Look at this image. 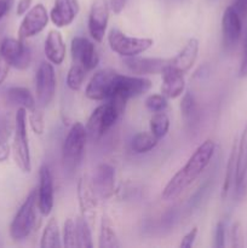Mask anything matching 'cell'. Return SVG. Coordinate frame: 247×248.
<instances>
[{
	"label": "cell",
	"mask_w": 247,
	"mask_h": 248,
	"mask_svg": "<svg viewBox=\"0 0 247 248\" xmlns=\"http://www.w3.org/2000/svg\"><path fill=\"white\" fill-rule=\"evenodd\" d=\"M247 178V124L245 126L240 140H237L236 174H235V188L236 195L241 196L246 189Z\"/></svg>",
	"instance_id": "21"
},
{
	"label": "cell",
	"mask_w": 247,
	"mask_h": 248,
	"mask_svg": "<svg viewBox=\"0 0 247 248\" xmlns=\"http://www.w3.org/2000/svg\"><path fill=\"white\" fill-rule=\"evenodd\" d=\"M31 1H33V0H18L16 7L17 16H23V15H26L27 11L31 9Z\"/></svg>",
	"instance_id": "43"
},
{
	"label": "cell",
	"mask_w": 247,
	"mask_h": 248,
	"mask_svg": "<svg viewBox=\"0 0 247 248\" xmlns=\"http://www.w3.org/2000/svg\"><path fill=\"white\" fill-rule=\"evenodd\" d=\"M77 198H79V206L81 211V217L91 225H94L96 219V210L98 206V195L96 194L92 181L89 176L84 174L80 177L77 182Z\"/></svg>",
	"instance_id": "11"
},
{
	"label": "cell",
	"mask_w": 247,
	"mask_h": 248,
	"mask_svg": "<svg viewBox=\"0 0 247 248\" xmlns=\"http://www.w3.org/2000/svg\"><path fill=\"white\" fill-rule=\"evenodd\" d=\"M38 211V191L35 189L29 193L10 224V236L14 241H23L31 236L36 227Z\"/></svg>",
	"instance_id": "3"
},
{
	"label": "cell",
	"mask_w": 247,
	"mask_h": 248,
	"mask_svg": "<svg viewBox=\"0 0 247 248\" xmlns=\"http://www.w3.org/2000/svg\"><path fill=\"white\" fill-rule=\"evenodd\" d=\"M89 135L81 123H75L68 131L62 145V161L70 171H74L81 165Z\"/></svg>",
	"instance_id": "5"
},
{
	"label": "cell",
	"mask_w": 247,
	"mask_h": 248,
	"mask_svg": "<svg viewBox=\"0 0 247 248\" xmlns=\"http://www.w3.org/2000/svg\"><path fill=\"white\" fill-rule=\"evenodd\" d=\"M196 236H198V227H194L186 232L185 235L182 239L181 244H179V247L183 248H190L194 246V242H195Z\"/></svg>",
	"instance_id": "39"
},
{
	"label": "cell",
	"mask_w": 247,
	"mask_h": 248,
	"mask_svg": "<svg viewBox=\"0 0 247 248\" xmlns=\"http://www.w3.org/2000/svg\"><path fill=\"white\" fill-rule=\"evenodd\" d=\"M235 9V11L239 14V16L242 19H245L247 17V0H235L234 4L232 5Z\"/></svg>",
	"instance_id": "41"
},
{
	"label": "cell",
	"mask_w": 247,
	"mask_h": 248,
	"mask_svg": "<svg viewBox=\"0 0 247 248\" xmlns=\"http://www.w3.org/2000/svg\"><path fill=\"white\" fill-rule=\"evenodd\" d=\"M62 246V236H61L58 222L55 217L51 218L46 223L40 239L41 248H60Z\"/></svg>",
	"instance_id": "26"
},
{
	"label": "cell",
	"mask_w": 247,
	"mask_h": 248,
	"mask_svg": "<svg viewBox=\"0 0 247 248\" xmlns=\"http://www.w3.org/2000/svg\"><path fill=\"white\" fill-rule=\"evenodd\" d=\"M236 156H237V140H235L234 143H232V150H230L229 157H228L227 167H225L224 182H223L222 194H220L222 200H225V199L228 198L230 188H232V182H235V174H236Z\"/></svg>",
	"instance_id": "27"
},
{
	"label": "cell",
	"mask_w": 247,
	"mask_h": 248,
	"mask_svg": "<svg viewBox=\"0 0 247 248\" xmlns=\"http://www.w3.org/2000/svg\"><path fill=\"white\" fill-rule=\"evenodd\" d=\"M0 55L16 69L24 70L31 63V51L21 39L5 38L0 43Z\"/></svg>",
	"instance_id": "8"
},
{
	"label": "cell",
	"mask_w": 247,
	"mask_h": 248,
	"mask_svg": "<svg viewBox=\"0 0 247 248\" xmlns=\"http://www.w3.org/2000/svg\"><path fill=\"white\" fill-rule=\"evenodd\" d=\"M110 5L107 0H94L89 14V33L96 43H102L108 28Z\"/></svg>",
	"instance_id": "13"
},
{
	"label": "cell",
	"mask_w": 247,
	"mask_h": 248,
	"mask_svg": "<svg viewBox=\"0 0 247 248\" xmlns=\"http://www.w3.org/2000/svg\"><path fill=\"white\" fill-rule=\"evenodd\" d=\"M44 51H45V56L48 62L56 65L62 64L65 58V53H67V47H65L64 40L60 31L52 29L48 31Z\"/></svg>",
	"instance_id": "22"
},
{
	"label": "cell",
	"mask_w": 247,
	"mask_h": 248,
	"mask_svg": "<svg viewBox=\"0 0 247 248\" xmlns=\"http://www.w3.org/2000/svg\"><path fill=\"white\" fill-rule=\"evenodd\" d=\"M29 125L31 128L33 130V132L35 135L41 136L45 132V119H44V113L41 111V109L34 108L33 110H31V114L28 116Z\"/></svg>",
	"instance_id": "35"
},
{
	"label": "cell",
	"mask_w": 247,
	"mask_h": 248,
	"mask_svg": "<svg viewBox=\"0 0 247 248\" xmlns=\"http://www.w3.org/2000/svg\"><path fill=\"white\" fill-rule=\"evenodd\" d=\"M126 103H127V99L114 96L107 99L106 103L97 107L87 120V135L92 140H99L103 137L123 116Z\"/></svg>",
	"instance_id": "2"
},
{
	"label": "cell",
	"mask_w": 247,
	"mask_h": 248,
	"mask_svg": "<svg viewBox=\"0 0 247 248\" xmlns=\"http://www.w3.org/2000/svg\"><path fill=\"white\" fill-rule=\"evenodd\" d=\"M123 62L133 75L143 77V75L161 74L162 70L170 64L171 58H152L133 56V57H125Z\"/></svg>",
	"instance_id": "16"
},
{
	"label": "cell",
	"mask_w": 247,
	"mask_h": 248,
	"mask_svg": "<svg viewBox=\"0 0 247 248\" xmlns=\"http://www.w3.org/2000/svg\"><path fill=\"white\" fill-rule=\"evenodd\" d=\"M159 140L152 132H139L131 140V149L135 154H145L154 149Z\"/></svg>",
	"instance_id": "28"
},
{
	"label": "cell",
	"mask_w": 247,
	"mask_h": 248,
	"mask_svg": "<svg viewBox=\"0 0 247 248\" xmlns=\"http://www.w3.org/2000/svg\"><path fill=\"white\" fill-rule=\"evenodd\" d=\"M149 127L150 132L157 138V140H161L165 136L167 135L170 130V119L164 111H157V113L153 114V116L150 118L149 121Z\"/></svg>",
	"instance_id": "29"
},
{
	"label": "cell",
	"mask_w": 247,
	"mask_h": 248,
	"mask_svg": "<svg viewBox=\"0 0 247 248\" xmlns=\"http://www.w3.org/2000/svg\"><path fill=\"white\" fill-rule=\"evenodd\" d=\"M12 128L7 123H0V162H5L10 156L9 138Z\"/></svg>",
	"instance_id": "34"
},
{
	"label": "cell",
	"mask_w": 247,
	"mask_h": 248,
	"mask_svg": "<svg viewBox=\"0 0 247 248\" xmlns=\"http://www.w3.org/2000/svg\"><path fill=\"white\" fill-rule=\"evenodd\" d=\"M118 74L113 69H101L94 73L85 90L87 98L92 101H107L110 98Z\"/></svg>",
	"instance_id": "9"
},
{
	"label": "cell",
	"mask_w": 247,
	"mask_h": 248,
	"mask_svg": "<svg viewBox=\"0 0 247 248\" xmlns=\"http://www.w3.org/2000/svg\"><path fill=\"white\" fill-rule=\"evenodd\" d=\"M126 2H127V0H111L110 9L113 10L114 14H120V12L125 9Z\"/></svg>",
	"instance_id": "45"
},
{
	"label": "cell",
	"mask_w": 247,
	"mask_h": 248,
	"mask_svg": "<svg viewBox=\"0 0 247 248\" xmlns=\"http://www.w3.org/2000/svg\"><path fill=\"white\" fill-rule=\"evenodd\" d=\"M91 181L99 199H109L115 193V170L111 165H98Z\"/></svg>",
	"instance_id": "17"
},
{
	"label": "cell",
	"mask_w": 247,
	"mask_h": 248,
	"mask_svg": "<svg viewBox=\"0 0 247 248\" xmlns=\"http://www.w3.org/2000/svg\"><path fill=\"white\" fill-rule=\"evenodd\" d=\"M181 113L185 120L190 121L198 114V104L194 94L190 91L185 92L181 102Z\"/></svg>",
	"instance_id": "33"
},
{
	"label": "cell",
	"mask_w": 247,
	"mask_h": 248,
	"mask_svg": "<svg viewBox=\"0 0 247 248\" xmlns=\"http://www.w3.org/2000/svg\"><path fill=\"white\" fill-rule=\"evenodd\" d=\"M239 75H240V78L247 77V36H246V40H245V44H244V52H242L241 63H240Z\"/></svg>",
	"instance_id": "42"
},
{
	"label": "cell",
	"mask_w": 247,
	"mask_h": 248,
	"mask_svg": "<svg viewBox=\"0 0 247 248\" xmlns=\"http://www.w3.org/2000/svg\"><path fill=\"white\" fill-rule=\"evenodd\" d=\"M10 68H11V64L0 55V86L4 84L5 79H6L7 75H9Z\"/></svg>",
	"instance_id": "40"
},
{
	"label": "cell",
	"mask_w": 247,
	"mask_h": 248,
	"mask_svg": "<svg viewBox=\"0 0 247 248\" xmlns=\"http://www.w3.org/2000/svg\"><path fill=\"white\" fill-rule=\"evenodd\" d=\"M75 225H77V241L79 248H92L93 242H92L91 235V225L81 217L75 218Z\"/></svg>",
	"instance_id": "30"
},
{
	"label": "cell",
	"mask_w": 247,
	"mask_h": 248,
	"mask_svg": "<svg viewBox=\"0 0 247 248\" xmlns=\"http://www.w3.org/2000/svg\"><path fill=\"white\" fill-rule=\"evenodd\" d=\"M5 101L10 106L33 110L36 107V101L28 89L22 86H12L5 92Z\"/></svg>",
	"instance_id": "24"
},
{
	"label": "cell",
	"mask_w": 247,
	"mask_h": 248,
	"mask_svg": "<svg viewBox=\"0 0 247 248\" xmlns=\"http://www.w3.org/2000/svg\"><path fill=\"white\" fill-rule=\"evenodd\" d=\"M198 55L199 41L198 39L191 38L186 41L184 47L173 58H171V63L170 64L184 74V73L189 72L191 69V67L195 64L196 60H198Z\"/></svg>",
	"instance_id": "23"
},
{
	"label": "cell",
	"mask_w": 247,
	"mask_h": 248,
	"mask_svg": "<svg viewBox=\"0 0 247 248\" xmlns=\"http://www.w3.org/2000/svg\"><path fill=\"white\" fill-rule=\"evenodd\" d=\"M62 246L68 248L77 247V225H75L74 218H67L64 222L62 232Z\"/></svg>",
	"instance_id": "32"
},
{
	"label": "cell",
	"mask_w": 247,
	"mask_h": 248,
	"mask_svg": "<svg viewBox=\"0 0 247 248\" xmlns=\"http://www.w3.org/2000/svg\"><path fill=\"white\" fill-rule=\"evenodd\" d=\"M167 97L164 94H150L145 98V107L149 109L153 113H157V111H165L167 106H169V101Z\"/></svg>",
	"instance_id": "36"
},
{
	"label": "cell",
	"mask_w": 247,
	"mask_h": 248,
	"mask_svg": "<svg viewBox=\"0 0 247 248\" xmlns=\"http://www.w3.org/2000/svg\"><path fill=\"white\" fill-rule=\"evenodd\" d=\"M36 191H38L39 212L44 217H47L52 212L55 191H53L52 172L46 164L41 165L39 169V186Z\"/></svg>",
	"instance_id": "15"
},
{
	"label": "cell",
	"mask_w": 247,
	"mask_h": 248,
	"mask_svg": "<svg viewBox=\"0 0 247 248\" xmlns=\"http://www.w3.org/2000/svg\"><path fill=\"white\" fill-rule=\"evenodd\" d=\"M161 75V93L170 99H174L182 96L184 89H185V79H184L183 73L169 64L162 70Z\"/></svg>",
	"instance_id": "20"
},
{
	"label": "cell",
	"mask_w": 247,
	"mask_h": 248,
	"mask_svg": "<svg viewBox=\"0 0 247 248\" xmlns=\"http://www.w3.org/2000/svg\"><path fill=\"white\" fill-rule=\"evenodd\" d=\"M56 73L51 62H41L36 70L35 89L36 101L40 107H47L53 101L56 94Z\"/></svg>",
	"instance_id": "7"
},
{
	"label": "cell",
	"mask_w": 247,
	"mask_h": 248,
	"mask_svg": "<svg viewBox=\"0 0 247 248\" xmlns=\"http://www.w3.org/2000/svg\"><path fill=\"white\" fill-rule=\"evenodd\" d=\"M73 63L82 65L87 72L93 70L99 63V56L96 46L85 36H75L70 44Z\"/></svg>",
	"instance_id": "14"
},
{
	"label": "cell",
	"mask_w": 247,
	"mask_h": 248,
	"mask_svg": "<svg viewBox=\"0 0 247 248\" xmlns=\"http://www.w3.org/2000/svg\"><path fill=\"white\" fill-rule=\"evenodd\" d=\"M108 44L111 51L121 57H133L145 52L153 46L154 41L150 38L128 36L119 29L114 28L108 34Z\"/></svg>",
	"instance_id": "6"
},
{
	"label": "cell",
	"mask_w": 247,
	"mask_h": 248,
	"mask_svg": "<svg viewBox=\"0 0 247 248\" xmlns=\"http://www.w3.org/2000/svg\"><path fill=\"white\" fill-rule=\"evenodd\" d=\"M79 11L77 0H55L50 11V19L57 28H64L75 21Z\"/></svg>",
	"instance_id": "18"
},
{
	"label": "cell",
	"mask_w": 247,
	"mask_h": 248,
	"mask_svg": "<svg viewBox=\"0 0 247 248\" xmlns=\"http://www.w3.org/2000/svg\"><path fill=\"white\" fill-rule=\"evenodd\" d=\"M242 31V18L232 6H228L223 12L222 34L223 43L227 47H232L239 41Z\"/></svg>",
	"instance_id": "19"
},
{
	"label": "cell",
	"mask_w": 247,
	"mask_h": 248,
	"mask_svg": "<svg viewBox=\"0 0 247 248\" xmlns=\"http://www.w3.org/2000/svg\"><path fill=\"white\" fill-rule=\"evenodd\" d=\"M213 246L216 248H223L225 246V223L218 222L215 232V244Z\"/></svg>",
	"instance_id": "38"
},
{
	"label": "cell",
	"mask_w": 247,
	"mask_h": 248,
	"mask_svg": "<svg viewBox=\"0 0 247 248\" xmlns=\"http://www.w3.org/2000/svg\"><path fill=\"white\" fill-rule=\"evenodd\" d=\"M230 240H232V247L241 248L244 247V239H242V228L239 222H235L230 229Z\"/></svg>",
	"instance_id": "37"
},
{
	"label": "cell",
	"mask_w": 247,
	"mask_h": 248,
	"mask_svg": "<svg viewBox=\"0 0 247 248\" xmlns=\"http://www.w3.org/2000/svg\"><path fill=\"white\" fill-rule=\"evenodd\" d=\"M12 154L17 167L23 173H29L31 171V160L27 128V109L24 108H17L15 116Z\"/></svg>",
	"instance_id": "4"
},
{
	"label": "cell",
	"mask_w": 247,
	"mask_h": 248,
	"mask_svg": "<svg viewBox=\"0 0 247 248\" xmlns=\"http://www.w3.org/2000/svg\"><path fill=\"white\" fill-rule=\"evenodd\" d=\"M50 19L47 10L43 4H36L23 15L21 24L18 28V38L21 40L33 38L40 34L46 28Z\"/></svg>",
	"instance_id": "10"
},
{
	"label": "cell",
	"mask_w": 247,
	"mask_h": 248,
	"mask_svg": "<svg viewBox=\"0 0 247 248\" xmlns=\"http://www.w3.org/2000/svg\"><path fill=\"white\" fill-rule=\"evenodd\" d=\"M99 248H119L121 247V242L119 240L118 232H116L114 223L108 215L104 213L101 218V225H99Z\"/></svg>",
	"instance_id": "25"
},
{
	"label": "cell",
	"mask_w": 247,
	"mask_h": 248,
	"mask_svg": "<svg viewBox=\"0 0 247 248\" xmlns=\"http://www.w3.org/2000/svg\"><path fill=\"white\" fill-rule=\"evenodd\" d=\"M14 1L15 0H0V19L9 14L11 7L14 6Z\"/></svg>",
	"instance_id": "44"
},
{
	"label": "cell",
	"mask_w": 247,
	"mask_h": 248,
	"mask_svg": "<svg viewBox=\"0 0 247 248\" xmlns=\"http://www.w3.org/2000/svg\"><path fill=\"white\" fill-rule=\"evenodd\" d=\"M152 81L144 77L118 74L111 97L119 96L128 101V99L135 98V97H138L149 91L152 89Z\"/></svg>",
	"instance_id": "12"
},
{
	"label": "cell",
	"mask_w": 247,
	"mask_h": 248,
	"mask_svg": "<svg viewBox=\"0 0 247 248\" xmlns=\"http://www.w3.org/2000/svg\"><path fill=\"white\" fill-rule=\"evenodd\" d=\"M216 152V143L212 140H206L199 145L191 154L183 167L172 177L162 189L161 196L170 201L178 198L186 188L191 186L201 176L206 167L210 165Z\"/></svg>",
	"instance_id": "1"
},
{
	"label": "cell",
	"mask_w": 247,
	"mask_h": 248,
	"mask_svg": "<svg viewBox=\"0 0 247 248\" xmlns=\"http://www.w3.org/2000/svg\"><path fill=\"white\" fill-rule=\"evenodd\" d=\"M86 74H87V70L85 69L82 65L77 64V63H73V64L70 65L69 70H68L67 86L69 87L72 91H79V90L82 87V84H84Z\"/></svg>",
	"instance_id": "31"
}]
</instances>
